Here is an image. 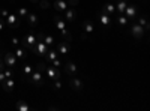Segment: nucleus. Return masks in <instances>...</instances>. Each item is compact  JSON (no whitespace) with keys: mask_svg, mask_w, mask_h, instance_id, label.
I'll return each instance as SVG.
<instances>
[{"mask_svg":"<svg viewBox=\"0 0 150 111\" xmlns=\"http://www.w3.org/2000/svg\"><path fill=\"white\" fill-rule=\"evenodd\" d=\"M32 51L36 53L38 56L44 57V56L47 54V51H48V45L44 42V39H36V44H35V47L32 48Z\"/></svg>","mask_w":150,"mask_h":111,"instance_id":"obj_1","label":"nucleus"},{"mask_svg":"<svg viewBox=\"0 0 150 111\" xmlns=\"http://www.w3.org/2000/svg\"><path fill=\"white\" fill-rule=\"evenodd\" d=\"M20 44H21L24 48H29V50H32V48L35 47V44H36V36H35L33 33H29V35H26V36L21 39Z\"/></svg>","mask_w":150,"mask_h":111,"instance_id":"obj_2","label":"nucleus"},{"mask_svg":"<svg viewBox=\"0 0 150 111\" xmlns=\"http://www.w3.org/2000/svg\"><path fill=\"white\" fill-rule=\"evenodd\" d=\"M29 83H32V84H35V86H38V87H42L44 86V81H42V74L41 72H38V71H35V72H32L30 75H29Z\"/></svg>","mask_w":150,"mask_h":111,"instance_id":"obj_3","label":"nucleus"},{"mask_svg":"<svg viewBox=\"0 0 150 111\" xmlns=\"http://www.w3.org/2000/svg\"><path fill=\"white\" fill-rule=\"evenodd\" d=\"M125 12H126L128 20H135L137 15H138V6L137 5H128L126 9H125Z\"/></svg>","mask_w":150,"mask_h":111,"instance_id":"obj_4","label":"nucleus"},{"mask_svg":"<svg viewBox=\"0 0 150 111\" xmlns=\"http://www.w3.org/2000/svg\"><path fill=\"white\" fill-rule=\"evenodd\" d=\"M45 72H47V75H48L50 78H51V80H59V78L62 77L60 71H59L56 66H47Z\"/></svg>","mask_w":150,"mask_h":111,"instance_id":"obj_5","label":"nucleus"},{"mask_svg":"<svg viewBox=\"0 0 150 111\" xmlns=\"http://www.w3.org/2000/svg\"><path fill=\"white\" fill-rule=\"evenodd\" d=\"M14 87H15V81H14V78H6L5 81H2V89L5 90V92H12L14 90Z\"/></svg>","mask_w":150,"mask_h":111,"instance_id":"obj_6","label":"nucleus"},{"mask_svg":"<svg viewBox=\"0 0 150 111\" xmlns=\"http://www.w3.org/2000/svg\"><path fill=\"white\" fill-rule=\"evenodd\" d=\"M131 33L134 35L135 39H141V36L144 33V27L140 26V24H135V26H132V29H131Z\"/></svg>","mask_w":150,"mask_h":111,"instance_id":"obj_7","label":"nucleus"},{"mask_svg":"<svg viewBox=\"0 0 150 111\" xmlns=\"http://www.w3.org/2000/svg\"><path fill=\"white\" fill-rule=\"evenodd\" d=\"M69 50H71L69 42L62 41V42H59V44H57V51H59L60 54H68V53H69Z\"/></svg>","mask_w":150,"mask_h":111,"instance_id":"obj_8","label":"nucleus"},{"mask_svg":"<svg viewBox=\"0 0 150 111\" xmlns=\"http://www.w3.org/2000/svg\"><path fill=\"white\" fill-rule=\"evenodd\" d=\"M5 65L6 66H15L17 65V57L14 53H6L5 54Z\"/></svg>","mask_w":150,"mask_h":111,"instance_id":"obj_9","label":"nucleus"},{"mask_svg":"<svg viewBox=\"0 0 150 111\" xmlns=\"http://www.w3.org/2000/svg\"><path fill=\"white\" fill-rule=\"evenodd\" d=\"M53 6H54V9L59 11V12H65V11L68 9V3L65 2V0H56V2L53 3Z\"/></svg>","mask_w":150,"mask_h":111,"instance_id":"obj_10","label":"nucleus"},{"mask_svg":"<svg viewBox=\"0 0 150 111\" xmlns=\"http://www.w3.org/2000/svg\"><path fill=\"white\" fill-rule=\"evenodd\" d=\"M6 24L9 27H18V17L14 14H9L6 17Z\"/></svg>","mask_w":150,"mask_h":111,"instance_id":"obj_11","label":"nucleus"},{"mask_svg":"<svg viewBox=\"0 0 150 111\" xmlns=\"http://www.w3.org/2000/svg\"><path fill=\"white\" fill-rule=\"evenodd\" d=\"M99 18H101V23L104 24L105 27H108L110 24H111V15H110V14H107L105 11H102L101 14H99Z\"/></svg>","mask_w":150,"mask_h":111,"instance_id":"obj_12","label":"nucleus"},{"mask_svg":"<svg viewBox=\"0 0 150 111\" xmlns=\"http://www.w3.org/2000/svg\"><path fill=\"white\" fill-rule=\"evenodd\" d=\"M53 20H54L56 26H57V29H59L60 32H65V30H66V24H65V21H63V20H62V17H60V15H56Z\"/></svg>","mask_w":150,"mask_h":111,"instance_id":"obj_13","label":"nucleus"},{"mask_svg":"<svg viewBox=\"0 0 150 111\" xmlns=\"http://www.w3.org/2000/svg\"><path fill=\"white\" fill-rule=\"evenodd\" d=\"M71 86H72V89L77 90V92H80V90L83 89V83H81L78 78H75V77L71 78Z\"/></svg>","mask_w":150,"mask_h":111,"instance_id":"obj_14","label":"nucleus"},{"mask_svg":"<svg viewBox=\"0 0 150 111\" xmlns=\"http://www.w3.org/2000/svg\"><path fill=\"white\" fill-rule=\"evenodd\" d=\"M44 57H45V60L48 62V63H51L53 60H56V59H57V51H54V50H48V51H47V54H45Z\"/></svg>","mask_w":150,"mask_h":111,"instance_id":"obj_15","label":"nucleus"},{"mask_svg":"<svg viewBox=\"0 0 150 111\" xmlns=\"http://www.w3.org/2000/svg\"><path fill=\"white\" fill-rule=\"evenodd\" d=\"M75 71H77V68H75V63H74V62H66V65H65V72H66V74H71V75H74Z\"/></svg>","mask_w":150,"mask_h":111,"instance_id":"obj_16","label":"nucleus"},{"mask_svg":"<svg viewBox=\"0 0 150 111\" xmlns=\"http://www.w3.org/2000/svg\"><path fill=\"white\" fill-rule=\"evenodd\" d=\"M15 57L17 59H26L27 57V51L24 50V48H21V47H17V50H15Z\"/></svg>","mask_w":150,"mask_h":111,"instance_id":"obj_17","label":"nucleus"},{"mask_svg":"<svg viewBox=\"0 0 150 111\" xmlns=\"http://www.w3.org/2000/svg\"><path fill=\"white\" fill-rule=\"evenodd\" d=\"M26 18H27V21H29V26H32V27H35L36 24H38V21H39L38 15H35V14H29Z\"/></svg>","mask_w":150,"mask_h":111,"instance_id":"obj_18","label":"nucleus"},{"mask_svg":"<svg viewBox=\"0 0 150 111\" xmlns=\"http://www.w3.org/2000/svg\"><path fill=\"white\" fill-rule=\"evenodd\" d=\"M102 11H105L107 14L112 15V14H114V11H116V6H114V3L108 2V3H105V6H104V9H102Z\"/></svg>","mask_w":150,"mask_h":111,"instance_id":"obj_19","label":"nucleus"},{"mask_svg":"<svg viewBox=\"0 0 150 111\" xmlns=\"http://www.w3.org/2000/svg\"><path fill=\"white\" fill-rule=\"evenodd\" d=\"M65 17H66L68 21H74L75 17H77V12H75L74 9H66L65 11Z\"/></svg>","mask_w":150,"mask_h":111,"instance_id":"obj_20","label":"nucleus"},{"mask_svg":"<svg viewBox=\"0 0 150 111\" xmlns=\"http://www.w3.org/2000/svg\"><path fill=\"white\" fill-rule=\"evenodd\" d=\"M83 29H84V32H87V33H92V32H93V24H92V21H90V20H86V21L83 23Z\"/></svg>","mask_w":150,"mask_h":111,"instance_id":"obj_21","label":"nucleus"},{"mask_svg":"<svg viewBox=\"0 0 150 111\" xmlns=\"http://www.w3.org/2000/svg\"><path fill=\"white\" fill-rule=\"evenodd\" d=\"M17 110H18V111H29V110H30V105L26 104L24 101H18V102H17Z\"/></svg>","mask_w":150,"mask_h":111,"instance_id":"obj_22","label":"nucleus"},{"mask_svg":"<svg viewBox=\"0 0 150 111\" xmlns=\"http://www.w3.org/2000/svg\"><path fill=\"white\" fill-rule=\"evenodd\" d=\"M44 42L48 47H53L56 44V39H54V36H51V35H44Z\"/></svg>","mask_w":150,"mask_h":111,"instance_id":"obj_23","label":"nucleus"},{"mask_svg":"<svg viewBox=\"0 0 150 111\" xmlns=\"http://www.w3.org/2000/svg\"><path fill=\"white\" fill-rule=\"evenodd\" d=\"M128 0H120V2L117 3V9H119V14H125V9H126L128 6Z\"/></svg>","mask_w":150,"mask_h":111,"instance_id":"obj_24","label":"nucleus"},{"mask_svg":"<svg viewBox=\"0 0 150 111\" xmlns=\"http://www.w3.org/2000/svg\"><path fill=\"white\" fill-rule=\"evenodd\" d=\"M35 69H36L38 72H41V74H45L47 65L44 63V62H39V63H36V65H35Z\"/></svg>","mask_w":150,"mask_h":111,"instance_id":"obj_25","label":"nucleus"},{"mask_svg":"<svg viewBox=\"0 0 150 111\" xmlns=\"http://www.w3.org/2000/svg\"><path fill=\"white\" fill-rule=\"evenodd\" d=\"M36 5H39L41 9H48L50 6H51V3H50V0H38V3Z\"/></svg>","mask_w":150,"mask_h":111,"instance_id":"obj_26","label":"nucleus"},{"mask_svg":"<svg viewBox=\"0 0 150 111\" xmlns=\"http://www.w3.org/2000/svg\"><path fill=\"white\" fill-rule=\"evenodd\" d=\"M117 20H119V24L122 27H125L128 24V17H125L123 14H119V17H117Z\"/></svg>","mask_w":150,"mask_h":111,"instance_id":"obj_27","label":"nucleus"},{"mask_svg":"<svg viewBox=\"0 0 150 111\" xmlns=\"http://www.w3.org/2000/svg\"><path fill=\"white\" fill-rule=\"evenodd\" d=\"M32 72H33V66H32V65H24V69H23L24 77H29Z\"/></svg>","mask_w":150,"mask_h":111,"instance_id":"obj_28","label":"nucleus"},{"mask_svg":"<svg viewBox=\"0 0 150 111\" xmlns=\"http://www.w3.org/2000/svg\"><path fill=\"white\" fill-rule=\"evenodd\" d=\"M138 24L144 27V30H147V29H149V23H147V18H146V17H141V18L138 20Z\"/></svg>","mask_w":150,"mask_h":111,"instance_id":"obj_29","label":"nucleus"},{"mask_svg":"<svg viewBox=\"0 0 150 111\" xmlns=\"http://www.w3.org/2000/svg\"><path fill=\"white\" fill-rule=\"evenodd\" d=\"M18 15H20L21 18H26V17L29 15V11H27V8H20V9H18Z\"/></svg>","mask_w":150,"mask_h":111,"instance_id":"obj_30","label":"nucleus"},{"mask_svg":"<svg viewBox=\"0 0 150 111\" xmlns=\"http://www.w3.org/2000/svg\"><path fill=\"white\" fill-rule=\"evenodd\" d=\"M3 74H5V77H6V78H11L12 75H14V74H12V71H9L6 66L3 68Z\"/></svg>","mask_w":150,"mask_h":111,"instance_id":"obj_31","label":"nucleus"},{"mask_svg":"<svg viewBox=\"0 0 150 111\" xmlns=\"http://www.w3.org/2000/svg\"><path fill=\"white\" fill-rule=\"evenodd\" d=\"M8 15H9V12H8L6 9H3V8L0 9V18H6Z\"/></svg>","mask_w":150,"mask_h":111,"instance_id":"obj_32","label":"nucleus"},{"mask_svg":"<svg viewBox=\"0 0 150 111\" xmlns=\"http://www.w3.org/2000/svg\"><path fill=\"white\" fill-rule=\"evenodd\" d=\"M62 87V83L59 80H54V84H53V89H60Z\"/></svg>","mask_w":150,"mask_h":111,"instance_id":"obj_33","label":"nucleus"},{"mask_svg":"<svg viewBox=\"0 0 150 111\" xmlns=\"http://www.w3.org/2000/svg\"><path fill=\"white\" fill-rule=\"evenodd\" d=\"M51 65H53V66H56V68H59V66L62 65V62H60L59 59H56V60H53V62H51Z\"/></svg>","mask_w":150,"mask_h":111,"instance_id":"obj_34","label":"nucleus"},{"mask_svg":"<svg viewBox=\"0 0 150 111\" xmlns=\"http://www.w3.org/2000/svg\"><path fill=\"white\" fill-rule=\"evenodd\" d=\"M68 5H71V6H77V5H78V0H69Z\"/></svg>","mask_w":150,"mask_h":111,"instance_id":"obj_35","label":"nucleus"},{"mask_svg":"<svg viewBox=\"0 0 150 111\" xmlns=\"http://www.w3.org/2000/svg\"><path fill=\"white\" fill-rule=\"evenodd\" d=\"M20 42H21V41H20L18 38H12V44H14V45H17V47H18V45H20Z\"/></svg>","mask_w":150,"mask_h":111,"instance_id":"obj_36","label":"nucleus"},{"mask_svg":"<svg viewBox=\"0 0 150 111\" xmlns=\"http://www.w3.org/2000/svg\"><path fill=\"white\" fill-rule=\"evenodd\" d=\"M5 80H6V77H5L3 69H2V71H0V83H2V81H5Z\"/></svg>","mask_w":150,"mask_h":111,"instance_id":"obj_37","label":"nucleus"},{"mask_svg":"<svg viewBox=\"0 0 150 111\" xmlns=\"http://www.w3.org/2000/svg\"><path fill=\"white\" fill-rule=\"evenodd\" d=\"M5 66H6V65H5V62L2 60V57H0V71H2V69H3Z\"/></svg>","mask_w":150,"mask_h":111,"instance_id":"obj_38","label":"nucleus"},{"mask_svg":"<svg viewBox=\"0 0 150 111\" xmlns=\"http://www.w3.org/2000/svg\"><path fill=\"white\" fill-rule=\"evenodd\" d=\"M81 38H83V41H87V35H86L84 32L81 33Z\"/></svg>","mask_w":150,"mask_h":111,"instance_id":"obj_39","label":"nucleus"},{"mask_svg":"<svg viewBox=\"0 0 150 111\" xmlns=\"http://www.w3.org/2000/svg\"><path fill=\"white\" fill-rule=\"evenodd\" d=\"M0 30H3V18H0Z\"/></svg>","mask_w":150,"mask_h":111,"instance_id":"obj_40","label":"nucleus"},{"mask_svg":"<svg viewBox=\"0 0 150 111\" xmlns=\"http://www.w3.org/2000/svg\"><path fill=\"white\" fill-rule=\"evenodd\" d=\"M30 2H32L33 5H36V3H38V0H30Z\"/></svg>","mask_w":150,"mask_h":111,"instance_id":"obj_41","label":"nucleus"}]
</instances>
